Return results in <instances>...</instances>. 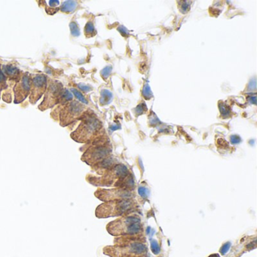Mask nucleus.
I'll list each match as a JSON object with an SVG mask.
<instances>
[{
  "mask_svg": "<svg viewBox=\"0 0 257 257\" xmlns=\"http://www.w3.org/2000/svg\"><path fill=\"white\" fill-rule=\"evenodd\" d=\"M103 252L111 257H146L147 247L141 236H121L113 246L105 247Z\"/></svg>",
  "mask_w": 257,
  "mask_h": 257,
  "instance_id": "f257e3e1",
  "label": "nucleus"
},
{
  "mask_svg": "<svg viewBox=\"0 0 257 257\" xmlns=\"http://www.w3.org/2000/svg\"><path fill=\"white\" fill-rule=\"evenodd\" d=\"M106 229L113 236H141L143 227L140 217L132 213L108 223Z\"/></svg>",
  "mask_w": 257,
  "mask_h": 257,
  "instance_id": "f03ea898",
  "label": "nucleus"
},
{
  "mask_svg": "<svg viewBox=\"0 0 257 257\" xmlns=\"http://www.w3.org/2000/svg\"><path fill=\"white\" fill-rule=\"evenodd\" d=\"M137 207L138 203L136 198L107 201L97 207L96 216L100 219L122 216L134 213Z\"/></svg>",
  "mask_w": 257,
  "mask_h": 257,
  "instance_id": "7ed1b4c3",
  "label": "nucleus"
},
{
  "mask_svg": "<svg viewBox=\"0 0 257 257\" xmlns=\"http://www.w3.org/2000/svg\"><path fill=\"white\" fill-rule=\"evenodd\" d=\"M78 128L71 134L72 139L78 143H87L97 137L102 128V123L93 113L85 112Z\"/></svg>",
  "mask_w": 257,
  "mask_h": 257,
  "instance_id": "20e7f679",
  "label": "nucleus"
},
{
  "mask_svg": "<svg viewBox=\"0 0 257 257\" xmlns=\"http://www.w3.org/2000/svg\"><path fill=\"white\" fill-rule=\"evenodd\" d=\"M72 99L73 95L69 93V91L63 88L61 82L50 79L45 97L43 101L39 106V109L41 111H45L57 104L65 103Z\"/></svg>",
  "mask_w": 257,
  "mask_h": 257,
  "instance_id": "39448f33",
  "label": "nucleus"
},
{
  "mask_svg": "<svg viewBox=\"0 0 257 257\" xmlns=\"http://www.w3.org/2000/svg\"><path fill=\"white\" fill-rule=\"evenodd\" d=\"M85 106L76 100H70L60 104L51 112L54 119H59L60 124L65 127L72 124L77 119H80L85 113Z\"/></svg>",
  "mask_w": 257,
  "mask_h": 257,
  "instance_id": "423d86ee",
  "label": "nucleus"
},
{
  "mask_svg": "<svg viewBox=\"0 0 257 257\" xmlns=\"http://www.w3.org/2000/svg\"><path fill=\"white\" fill-rule=\"evenodd\" d=\"M112 152L109 142L103 136L93 140L91 146L83 154L81 160L89 165H95L109 157Z\"/></svg>",
  "mask_w": 257,
  "mask_h": 257,
  "instance_id": "0eeeda50",
  "label": "nucleus"
},
{
  "mask_svg": "<svg viewBox=\"0 0 257 257\" xmlns=\"http://www.w3.org/2000/svg\"><path fill=\"white\" fill-rule=\"evenodd\" d=\"M94 195L98 199L103 202L115 201V200H123V199L135 198L134 190L124 188L115 187L114 189H98L96 191Z\"/></svg>",
  "mask_w": 257,
  "mask_h": 257,
  "instance_id": "6e6552de",
  "label": "nucleus"
},
{
  "mask_svg": "<svg viewBox=\"0 0 257 257\" xmlns=\"http://www.w3.org/2000/svg\"><path fill=\"white\" fill-rule=\"evenodd\" d=\"M47 77L44 74H36L31 76L29 102L35 104L45 93L47 89Z\"/></svg>",
  "mask_w": 257,
  "mask_h": 257,
  "instance_id": "1a4fd4ad",
  "label": "nucleus"
},
{
  "mask_svg": "<svg viewBox=\"0 0 257 257\" xmlns=\"http://www.w3.org/2000/svg\"><path fill=\"white\" fill-rule=\"evenodd\" d=\"M30 85H31V76L29 73H24L21 79L17 81L13 88L15 94V103H21L30 93Z\"/></svg>",
  "mask_w": 257,
  "mask_h": 257,
  "instance_id": "9d476101",
  "label": "nucleus"
},
{
  "mask_svg": "<svg viewBox=\"0 0 257 257\" xmlns=\"http://www.w3.org/2000/svg\"><path fill=\"white\" fill-rule=\"evenodd\" d=\"M2 71L5 76L6 78H8L9 79H19V75H20V70L12 66V65H4L2 66Z\"/></svg>",
  "mask_w": 257,
  "mask_h": 257,
  "instance_id": "9b49d317",
  "label": "nucleus"
},
{
  "mask_svg": "<svg viewBox=\"0 0 257 257\" xmlns=\"http://www.w3.org/2000/svg\"><path fill=\"white\" fill-rule=\"evenodd\" d=\"M77 7H78V2L75 1H66L61 5L59 9L64 13H70L74 11Z\"/></svg>",
  "mask_w": 257,
  "mask_h": 257,
  "instance_id": "f8f14e48",
  "label": "nucleus"
},
{
  "mask_svg": "<svg viewBox=\"0 0 257 257\" xmlns=\"http://www.w3.org/2000/svg\"><path fill=\"white\" fill-rule=\"evenodd\" d=\"M112 98V94L110 91L107 90H103L101 92V97L99 99V103L101 105H105L110 103Z\"/></svg>",
  "mask_w": 257,
  "mask_h": 257,
  "instance_id": "ddd939ff",
  "label": "nucleus"
},
{
  "mask_svg": "<svg viewBox=\"0 0 257 257\" xmlns=\"http://www.w3.org/2000/svg\"><path fill=\"white\" fill-rule=\"evenodd\" d=\"M85 33L87 37H91L95 35V29L92 22H87L85 27Z\"/></svg>",
  "mask_w": 257,
  "mask_h": 257,
  "instance_id": "4468645a",
  "label": "nucleus"
},
{
  "mask_svg": "<svg viewBox=\"0 0 257 257\" xmlns=\"http://www.w3.org/2000/svg\"><path fill=\"white\" fill-rule=\"evenodd\" d=\"M220 113H221L222 116L224 117V118L228 117L229 115H230V109L224 103H220Z\"/></svg>",
  "mask_w": 257,
  "mask_h": 257,
  "instance_id": "2eb2a0df",
  "label": "nucleus"
},
{
  "mask_svg": "<svg viewBox=\"0 0 257 257\" xmlns=\"http://www.w3.org/2000/svg\"><path fill=\"white\" fill-rule=\"evenodd\" d=\"M179 7H180V11L182 14H186L190 9V2H187V1H182V2H179Z\"/></svg>",
  "mask_w": 257,
  "mask_h": 257,
  "instance_id": "dca6fc26",
  "label": "nucleus"
},
{
  "mask_svg": "<svg viewBox=\"0 0 257 257\" xmlns=\"http://www.w3.org/2000/svg\"><path fill=\"white\" fill-rule=\"evenodd\" d=\"M69 27H70L71 33L73 36H79L80 35V30H79V26L76 23L75 21H72L69 24Z\"/></svg>",
  "mask_w": 257,
  "mask_h": 257,
  "instance_id": "f3484780",
  "label": "nucleus"
},
{
  "mask_svg": "<svg viewBox=\"0 0 257 257\" xmlns=\"http://www.w3.org/2000/svg\"><path fill=\"white\" fill-rule=\"evenodd\" d=\"M7 88V83H6V77L3 74L0 66V97H1V92L3 89Z\"/></svg>",
  "mask_w": 257,
  "mask_h": 257,
  "instance_id": "a211bd4d",
  "label": "nucleus"
},
{
  "mask_svg": "<svg viewBox=\"0 0 257 257\" xmlns=\"http://www.w3.org/2000/svg\"><path fill=\"white\" fill-rule=\"evenodd\" d=\"M143 95L146 99H150L152 97V93L151 89H150L148 84L144 85V87H143Z\"/></svg>",
  "mask_w": 257,
  "mask_h": 257,
  "instance_id": "6ab92c4d",
  "label": "nucleus"
},
{
  "mask_svg": "<svg viewBox=\"0 0 257 257\" xmlns=\"http://www.w3.org/2000/svg\"><path fill=\"white\" fill-rule=\"evenodd\" d=\"M71 91H73V93L75 94V97H77V99H79L80 101H81L82 103H87V100H86V99L84 97V96H83L79 91H77L75 88H72Z\"/></svg>",
  "mask_w": 257,
  "mask_h": 257,
  "instance_id": "aec40b11",
  "label": "nucleus"
},
{
  "mask_svg": "<svg viewBox=\"0 0 257 257\" xmlns=\"http://www.w3.org/2000/svg\"><path fill=\"white\" fill-rule=\"evenodd\" d=\"M111 71H112V66H106V67H105V68L101 71L102 77H103L104 79H107L108 76H109L110 75V73H111Z\"/></svg>",
  "mask_w": 257,
  "mask_h": 257,
  "instance_id": "412c9836",
  "label": "nucleus"
},
{
  "mask_svg": "<svg viewBox=\"0 0 257 257\" xmlns=\"http://www.w3.org/2000/svg\"><path fill=\"white\" fill-rule=\"evenodd\" d=\"M143 104H144V103H143ZM143 103L140 104V105H139V106H137V108H136V111H137V115L142 114V113H143V112H144V110L146 109V105H144V106H143Z\"/></svg>",
  "mask_w": 257,
  "mask_h": 257,
  "instance_id": "4be33fe9",
  "label": "nucleus"
},
{
  "mask_svg": "<svg viewBox=\"0 0 257 257\" xmlns=\"http://www.w3.org/2000/svg\"><path fill=\"white\" fill-rule=\"evenodd\" d=\"M240 141V138L238 136H236V135H234V136H232L231 137V142L232 143H238Z\"/></svg>",
  "mask_w": 257,
  "mask_h": 257,
  "instance_id": "5701e85b",
  "label": "nucleus"
},
{
  "mask_svg": "<svg viewBox=\"0 0 257 257\" xmlns=\"http://www.w3.org/2000/svg\"><path fill=\"white\" fill-rule=\"evenodd\" d=\"M118 30H119V31H120V33H121V34H122V35H127V34H128V33H127V29L126 28H125V27H119V28H118Z\"/></svg>",
  "mask_w": 257,
  "mask_h": 257,
  "instance_id": "b1692460",
  "label": "nucleus"
},
{
  "mask_svg": "<svg viewBox=\"0 0 257 257\" xmlns=\"http://www.w3.org/2000/svg\"><path fill=\"white\" fill-rule=\"evenodd\" d=\"M79 86H80V87H81V90H83V91H89V90H91L89 88V87H87V86H86V85H80Z\"/></svg>",
  "mask_w": 257,
  "mask_h": 257,
  "instance_id": "393cba45",
  "label": "nucleus"
},
{
  "mask_svg": "<svg viewBox=\"0 0 257 257\" xmlns=\"http://www.w3.org/2000/svg\"><path fill=\"white\" fill-rule=\"evenodd\" d=\"M249 99H250V101L253 104L256 103V96H253V97H250Z\"/></svg>",
  "mask_w": 257,
  "mask_h": 257,
  "instance_id": "a878e982",
  "label": "nucleus"
}]
</instances>
